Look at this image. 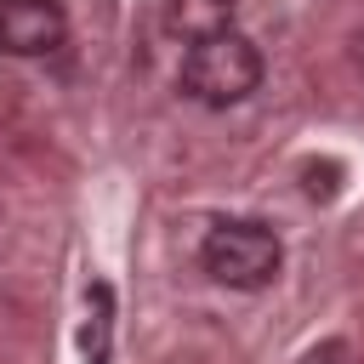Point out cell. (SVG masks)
<instances>
[{"label":"cell","instance_id":"6da1fadb","mask_svg":"<svg viewBox=\"0 0 364 364\" xmlns=\"http://www.w3.org/2000/svg\"><path fill=\"white\" fill-rule=\"evenodd\" d=\"M176 85H182V97H193L199 108H233V102H245V97L262 85V51H256V40L239 34V28L210 34V40L188 46Z\"/></svg>","mask_w":364,"mask_h":364},{"label":"cell","instance_id":"7a4b0ae2","mask_svg":"<svg viewBox=\"0 0 364 364\" xmlns=\"http://www.w3.org/2000/svg\"><path fill=\"white\" fill-rule=\"evenodd\" d=\"M199 262L228 290H267L284 267V245L262 222H216L199 245Z\"/></svg>","mask_w":364,"mask_h":364},{"label":"cell","instance_id":"3957f363","mask_svg":"<svg viewBox=\"0 0 364 364\" xmlns=\"http://www.w3.org/2000/svg\"><path fill=\"white\" fill-rule=\"evenodd\" d=\"M68 40L63 0H0V51L6 57H51Z\"/></svg>","mask_w":364,"mask_h":364},{"label":"cell","instance_id":"277c9868","mask_svg":"<svg viewBox=\"0 0 364 364\" xmlns=\"http://www.w3.org/2000/svg\"><path fill=\"white\" fill-rule=\"evenodd\" d=\"M233 11H239V0H165L159 23H165L171 40L199 46V40H210V34H228V28H233Z\"/></svg>","mask_w":364,"mask_h":364},{"label":"cell","instance_id":"5b68a950","mask_svg":"<svg viewBox=\"0 0 364 364\" xmlns=\"http://www.w3.org/2000/svg\"><path fill=\"white\" fill-rule=\"evenodd\" d=\"M353 353H347V341H324V347H313L301 364H347Z\"/></svg>","mask_w":364,"mask_h":364},{"label":"cell","instance_id":"8992f818","mask_svg":"<svg viewBox=\"0 0 364 364\" xmlns=\"http://www.w3.org/2000/svg\"><path fill=\"white\" fill-rule=\"evenodd\" d=\"M353 57H358V68H364V34H358V51H353Z\"/></svg>","mask_w":364,"mask_h":364}]
</instances>
